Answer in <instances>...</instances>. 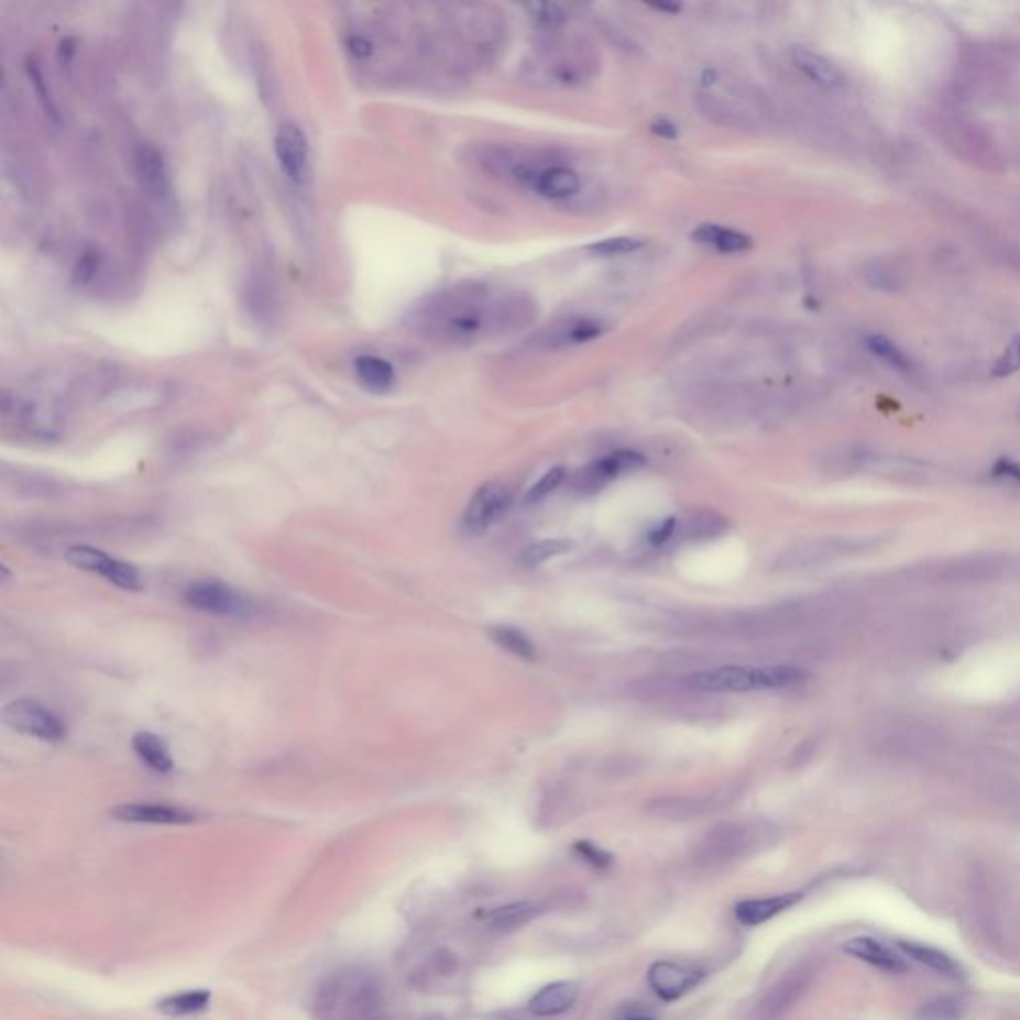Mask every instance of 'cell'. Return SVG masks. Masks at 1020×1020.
I'll list each match as a JSON object with an SVG mask.
<instances>
[{"instance_id":"f35d334b","label":"cell","mask_w":1020,"mask_h":1020,"mask_svg":"<svg viewBox=\"0 0 1020 1020\" xmlns=\"http://www.w3.org/2000/svg\"><path fill=\"white\" fill-rule=\"evenodd\" d=\"M652 130L656 132V134H660L662 138L678 136V130H676V127H673L672 122H668V120H658V122L654 124Z\"/></svg>"},{"instance_id":"8992f818","label":"cell","mask_w":1020,"mask_h":1020,"mask_svg":"<svg viewBox=\"0 0 1020 1020\" xmlns=\"http://www.w3.org/2000/svg\"><path fill=\"white\" fill-rule=\"evenodd\" d=\"M274 147L285 178L295 188H307L311 182V147L304 128L284 122L275 132Z\"/></svg>"},{"instance_id":"5b68a950","label":"cell","mask_w":1020,"mask_h":1020,"mask_svg":"<svg viewBox=\"0 0 1020 1020\" xmlns=\"http://www.w3.org/2000/svg\"><path fill=\"white\" fill-rule=\"evenodd\" d=\"M4 724L22 736L36 737L43 742H61L66 737V724L51 708L36 700H17L2 712Z\"/></svg>"},{"instance_id":"1f68e13d","label":"cell","mask_w":1020,"mask_h":1020,"mask_svg":"<svg viewBox=\"0 0 1020 1020\" xmlns=\"http://www.w3.org/2000/svg\"><path fill=\"white\" fill-rule=\"evenodd\" d=\"M564 476H567V471H564L562 467H552V469H548L547 473L542 474L537 483L528 489V493H526L525 496V505H538V503H542L548 495H552V493L557 491L558 486L564 481Z\"/></svg>"},{"instance_id":"e0dca14e","label":"cell","mask_w":1020,"mask_h":1020,"mask_svg":"<svg viewBox=\"0 0 1020 1020\" xmlns=\"http://www.w3.org/2000/svg\"><path fill=\"white\" fill-rule=\"evenodd\" d=\"M540 198L564 201L580 191V176L569 166H548L540 169L530 186Z\"/></svg>"},{"instance_id":"484cf974","label":"cell","mask_w":1020,"mask_h":1020,"mask_svg":"<svg viewBox=\"0 0 1020 1020\" xmlns=\"http://www.w3.org/2000/svg\"><path fill=\"white\" fill-rule=\"evenodd\" d=\"M210 1002V990H182L160 1000L158 1010L166 1017H190L208 1009Z\"/></svg>"},{"instance_id":"6da1fadb","label":"cell","mask_w":1020,"mask_h":1020,"mask_svg":"<svg viewBox=\"0 0 1020 1020\" xmlns=\"http://www.w3.org/2000/svg\"><path fill=\"white\" fill-rule=\"evenodd\" d=\"M535 317V304L518 292L491 294L484 285H457L432 295L415 311L423 336L447 346H471L489 336H508L525 329Z\"/></svg>"},{"instance_id":"7c38bea8","label":"cell","mask_w":1020,"mask_h":1020,"mask_svg":"<svg viewBox=\"0 0 1020 1020\" xmlns=\"http://www.w3.org/2000/svg\"><path fill=\"white\" fill-rule=\"evenodd\" d=\"M134 172H136L140 186L156 200L168 198L172 190L168 162L158 147L150 142H140L134 147Z\"/></svg>"},{"instance_id":"ab89813d","label":"cell","mask_w":1020,"mask_h":1020,"mask_svg":"<svg viewBox=\"0 0 1020 1020\" xmlns=\"http://www.w3.org/2000/svg\"><path fill=\"white\" fill-rule=\"evenodd\" d=\"M652 9L660 12H680V7H678V4H658V7H652Z\"/></svg>"},{"instance_id":"83f0119b","label":"cell","mask_w":1020,"mask_h":1020,"mask_svg":"<svg viewBox=\"0 0 1020 1020\" xmlns=\"http://www.w3.org/2000/svg\"><path fill=\"white\" fill-rule=\"evenodd\" d=\"M863 343L871 355L881 359L889 368L897 369V371H911V359L907 358L891 339L885 336H867L863 339Z\"/></svg>"},{"instance_id":"4316f807","label":"cell","mask_w":1020,"mask_h":1020,"mask_svg":"<svg viewBox=\"0 0 1020 1020\" xmlns=\"http://www.w3.org/2000/svg\"><path fill=\"white\" fill-rule=\"evenodd\" d=\"M491 638L495 640L496 646H501L506 652L515 654L523 660H535L537 658V648L535 641L526 636L525 632L515 626H493L491 628Z\"/></svg>"},{"instance_id":"ac0fdd59","label":"cell","mask_w":1020,"mask_h":1020,"mask_svg":"<svg viewBox=\"0 0 1020 1020\" xmlns=\"http://www.w3.org/2000/svg\"><path fill=\"white\" fill-rule=\"evenodd\" d=\"M579 999V985L572 980H558L538 990L528 1002V1010L535 1017H558L572 1009Z\"/></svg>"},{"instance_id":"8fae6325","label":"cell","mask_w":1020,"mask_h":1020,"mask_svg":"<svg viewBox=\"0 0 1020 1020\" xmlns=\"http://www.w3.org/2000/svg\"><path fill=\"white\" fill-rule=\"evenodd\" d=\"M110 815L124 823H146V825H190L200 820L194 810L172 805V803H122Z\"/></svg>"},{"instance_id":"cb8c5ba5","label":"cell","mask_w":1020,"mask_h":1020,"mask_svg":"<svg viewBox=\"0 0 1020 1020\" xmlns=\"http://www.w3.org/2000/svg\"><path fill=\"white\" fill-rule=\"evenodd\" d=\"M899 948L903 951V955L913 958L921 965H925L931 970H936V973L947 975V977H961V967H958L957 961L948 957L947 953H943L939 948L929 947V945L915 943V941H899Z\"/></svg>"},{"instance_id":"7402d4cb","label":"cell","mask_w":1020,"mask_h":1020,"mask_svg":"<svg viewBox=\"0 0 1020 1020\" xmlns=\"http://www.w3.org/2000/svg\"><path fill=\"white\" fill-rule=\"evenodd\" d=\"M727 528V520L712 511H692L688 516H676V537L712 538L720 537Z\"/></svg>"},{"instance_id":"ba28073f","label":"cell","mask_w":1020,"mask_h":1020,"mask_svg":"<svg viewBox=\"0 0 1020 1020\" xmlns=\"http://www.w3.org/2000/svg\"><path fill=\"white\" fill-rule=\"evenodd\" d=\"M511 493L503 483H484L474 491L469 505L464 508L463 526L467 535L479 537L486 533L491 526L496 525L506 515L511 506Z\"/></svg>"},{"instance_id":"277c9868","label":"cell","mask_w":1020,"mask_h":1020,"mask_svg":"<svg viewBox=\"0 0 1020 1020\" xmlns=\"http://www.w3.org/2000/svg\"><path fill=\"white\" fill-rule=\"evenodd\" d=\"M766 842V831L749 823H724L705 835L698 849V862L708 867H724L744 859Z\"/></svg>"},{"instance_id":"ffe728a7","label":"cell","mask_w":1020,"mask_h":1020,"mask_svg":"<svg viewBox=\"0 0 1020 1020\" xmlns=\"http://www.w3.org/2000/svg\"><path fill=\"white\" fill-rule=\"evenodd\" d=\"M800 901V893L778 895L768 899H749L736 907V919L742 925L756 926L783 913L791 904Z\"/></svg>"},{"instance_id":"603a6c76","label":"cell","mask_w":1020,"mask_h":1020,"mask_svg":"<svg viewBox=\"0 0 1020 1020\" xmlns=\"http://www.w3.org/2000/svg\"><path fill=\"white\" fill-rule=\"evenodd\" d=\"M132 747H134L138 758L142 759L147 768L154 769L158 774H168L174 769V759L169 756L168 746L156 734L140 732L132 739Z\"/></svg>"},{"instance_id":"2e32d148","label":"cell","mask_w":1020,"mask_h":1020,"mask_svg":"<svg viewBox=\"0 0 1020 1020\" xmlns=\"http://www.w3.org/2000/svg\"><path fill=\"white\" fill-rule=\"evenodd\" d=\"M608 326L599 317H570L550 331L548 346L552 349L579 348L604 336Z\"/></svg>"},{"instance_id":"e575fe53","label":"cell","mask_w":1020,"mask_h":1020,"mask_svg":"<svg viewBox=\"0 0 1020 1020\" xmlns=\"http://www.w3.org/2000/svg\"><path fill=\"white\" fill-rule=\"evenodd\" d=\"M992 476L999 479L1002 483L1020 486V464L1010 461V459H999L992 467Z\"/></svg>"},{"instance_id":"4dcf8cb0","label":"cell","mask_w":1020,"mask_h":1020,"mask_svg":"<svg viewBox=\"0 0 1020 1020\" xmlns=\"http://www.w3.org/2000/svg\"><path fill=\"white\" fill-rule=\"evenodd\" d=\"M525 9L530 21L545 31H557L569 19L567 11L557 2H530Z\"/></svg>"},{"instance_id":"4fadbf2b","label":"cell","mask_w":1020,"mask_h":1020,"mask_svg":"<svg viewBox=\"0 0 1020 1020\" xmlns=\"http://www.w3.org/2000/svg\"><path fill=\"white\" fill-rule=\"evenodd\" d=\"M702 977H704L702 970L678 965L672 961H658L648 970L650 987L663 1000L682 999L686 992H690L700 985Z\"/></svg>"},{"instance_id":"8d00e7d4","label":"cell","mask_w":1020,"mask_h":1020,"mask_svg":"<svg viewBox=\"0 0 1020 1020\" xmlns=\"http://www.w3.org/2000/svg\"><path fill=\"white\" fill-rule=\"evenodd\" d=\"M673 537H676V516H670L658 528H654L652 533L648 535V540L652 542L654 547H662Z\"/></svg>"},{"instance_id":"f1b7e54d","label":"cell","mask_w":1020,"mask_h":1020,"mask_svg":"<svg viewBox=\"0 0 1020 1020\" xmlns=\"http://www.w3.org/2000/svg\"><path fill=\"white\" fill-rule=\"evenodd\" d=\"M574 547L572 540H564V538H550V540H538L535 545L526 547L520 555V562L526 564V567H538L542 562H547L550 558L560 557V555H567Z\"/></svg>"},{"instance_id":"3957f363","label":"cell","mask_w":1020,"mask_h":1020,"mask_svg":"<svg viewBox=\"0 0 1020 1020\" xmlns=\"http://www.w3.org/2000/svg\"><path fill=\"white\" fill-rule=\"evenodd\" d=\"M375 987L358 973H343L327 983L317 995L319 1020H375Z\"/></svg>"},{"instance_id":"52a82bcc","label":"cell","mask_w":1020,"mask_h":1020,"mask_svg":"<svg viewBox=\"0 0 1020 1020\" xmlns=\"http://www.w3.org/2000/svg\"><path fill=\"white\" fill-rule=\"evenodd\" d=\"M66 560L76 569L102 577L108 582H112L118 589L142 590V586H144L136 567L106 555L105 550L78 545V547H70L66 550Z\"/></svg>"},{"instance_id":"74e56055","label":"cell","mask_w":1020,"mask_h":1020,"mask_svg":"<svg viewBox=\"0 0 1020 1020\" xmlns=\"http://www.w3.org/2000/svg\"><path fill=\"white\" fill-rule=\"evenodd\" d=\"M577 852H579L586 862L596 865V867H604V865L611 863V855L602 852L599 847H594L592 843H577Z\"/></svg>"},{"instance_id":"d6986e66","label":"cell","mask_w":1020,"mask_h":1020,"mask_svg":"<svg viewBox=\"0 0 1020 1020\" xmlns=\"http://www.w3.org/2000/svg\"><path fill=\"white\" fill-rule=\"evenodd\" d=\"M353 371L358 375L359 383L371 393H387L397 380L395 368L390 361L380 355H373V353L358 355L353 361Z\"/></svg>"},{"instance_id":"60d3db41","label":"cell","mask_w":1020,"mask_h":1020,"mask_svg":"<svg viewBox=\"0 0 1020 1020\" xmlns=\"http://www.w3.org/2000/svg\"><path fill=\"white\" fill-rule=\"evenodd\" d=\"M626 1020H654V1019H648V1017H632V1019H626Z\"/></svg>"},{"instance_id":"d6a6232c","label":"cell","mask_w":1020,"mask_h":1020,"mask_svg":"<svg viewBox=\"0 0 1020 1020\" xmlns=\"http://www.w3.org/2000/svg\"><path fill=\"white\" fill-rule=\"evenodd\" d=\"M963 1010L965 1007L961 1000L943 997V999L929 1000L919 1009L917 1017L919 1020H958L963 1017Z\"/></svg>"},{"instance_id":"5bb4252c","label":"cell","mask_w":1020,"mask_h":1020,"mask_svg":"<svg viewBox=\"0 0 1020 1020\" xmlns=\"http://www.w3.org/2000/svg\"><path fill=\"white\" fill-rule=\"evenodd\" d=\"M843 951L847 955L859 958V961L871 965V967L887 970V973H904L907 970V963H904L903 957H899L895 951H891L874 936H853L849 941H845Z\"/></svg>"},{"instance_id":"44dd1931","label":"cell","mask_w":1020,"mask_h":1020,"mask_svg":"<svg viewBox=\"0 0 1020 1020\" xmlns=\"http://www.w3.org/2000/svg\"><path fill=\"white\" fill-rule=\"evenodd\" d=\"M692 240L720 253H744L752 248L749 235L717 223H702L692 232Z\"/></svg>"},{"instance_id":"30bf717a","label":"cell","mask_w":1020,"mask_h":1020,"mask_svg":"<svg viewBox=\"0 0 1020 1020\" xmlns=\"http://www.w3.org/2000/svg\"><path fill=\"white\" fill-rule=\"evenodd\" d=\"M646 463V459L641 457L640 452L636 451H618L612 452L608 457L600 459L596 463L589 464L584 467L577 479H574V486L577 491H580L582 495H592V493H599L600 489H604L606 484L614 481L616 476H621L624 473H632L636 469H640Z\"/></svg>"},{"instance_id":"d590c367","label":"cell","mask_w":1020,"mask_h":1020,"mask_svg":"<svg viewBox=\"0 0 1020 1020\" xmlns=\"http://www.w3.org/2000/svg\"><path fill=\"white\" fill-rule=\"evenodd\" d=\"M865 279L875 289H891L895 285L893 274L889 270H885L884 265H879V263H875V265L865 270Z\"/></svg>"},{"instance_id":"9c48e42d","label":"cell","mask_w":1020,"mask_h":1020,"mask_svg":"<svg viewBox=\"0 0 1020 1020\" xmlns=\"http://www.w3.org/2000/svg\"><path fill=\"white\" fill-rule=\"evenodd\" d=\"M184 602L194 611L211 616H240L248 611V600L221 580H196L184 590Z\"/></svg>"},{"instance_id":"7a4b0ae2","label":"cell","mask_w":1020,"mask_h":1020,"mask_svg":"<svg viewBox=\"0 0 1020 1020\" xmlns=\"http://www.w3.org/2000/svg\"><path fill=\"white\" fill-rule=\"evenodd\" d=\"M805 680V672L788 666H722L712 670L692 673L686 678V686L705 694H730V692H756V690H781Z\"/></svg>"},{"instance_id":"836d02e7","label":"cell","mask_w":1020,"mask_h":1020,"mask_svg":"<svg viewBox=\"0 0 1020 1020\" xmlns=\"http://www.w3.org/2000/svg\"><path fill=\"white\" fill-rule=\"evenodd\" d=\"M1020 369V337H1017L1012 343H1010L1007 351L1002 353V358L995 363L992 368V375L995 377H1009L1012 373H1017Z\"/></svg>"},{"instance_id":"9a60e30c","label":"cell","mask_w":1020,"mask_h":1020,"mask_svg":"<svg viewBox=\"0 0 1020 1020\" xmlns=\"http://www.w3.org/2000/svg\"><path fill=\"white\" fill-rule=\"evenodd\" d=\"M791 61L796 68L805 74L811 83L825 88V90H842L845 86V76L835 64L827 61L825 56L813 53L805 46H796L791 51Z\"/></svg>"},{"instance_id":"d4e9b609","label":"cell","mask_w":1020,"mask_h":1020,"mask_svg":"<svg viewBox=\"0 0 1020 1020\" xmlns=\"http://www.w3.org/2000/svg\"><path fill=\"white\" fill-rule=\"evenodd\" d=\"M540 913H542L540 904L530 903V901H520V903L496 907V909H493V911L486 915V923H489V926L496 929V931H513V929H518V926L530 923V921L537 919Z\"/></svg>"},{"instance_id":"f546056e","label":"cell","mask_w":1020,"mask_h":1020,"mask_svg":"<svg viewBox=\"0 0 1020 1020\" xmlns=\"http://www.w3.org/2000/svg\"><path fill=\"white\" fill-rule=\"evenodd\" d=\"M644 248L641 238L634 235H616V238H606L602 242L590 243L589 252L600 257H622V255H632Z\"/></svg>"}]
</instances>
